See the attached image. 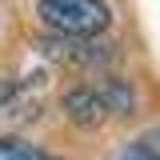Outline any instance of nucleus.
Segmentation results:
<instances>
[{
	"mask_svg": "<svg viewBox=\"0 0 160 160\" xmlns=\"http://www.w3.org/2000/svg\"><path fill=\"white\" fill-rule=\"evenodd\" d=\"M40 20L60 36L88 40L108 28L112 12L104 0H40Z\"/></svg>",
	"mask_w": 160,
	"mask_h": 160,
	"instance_id": "1",
	"label": "nucleus"
},
{
	"mask_svg": "<svg viewBox=\"0 0 160 160\" xmlns=\"http://www.w3.org/2000/svg\"><path fill=\"white\" fill-rule=\"evenodd\" d=\"M64 112H68V120H76L84 128H96L100 120L108 116V108H104V100H100L96 88H72L64 96Z\"/></svg>",
	"mask_w": 160,
	"mask_h": 160,
	"instance_id": "2",
	"label": "nucleus"
},
{
	"mask_svg": "<svg viewBox=\"0 0 160 160\" xmlns=\"http://www.w3.org/2000/svg\"><path fill=\"white\" fill-rule=\"evenodd\" d=\"M0 160H60L52 152H44L28 140H16V136H0Z\"/></svg>",
	"mask_w": 160,
	"mask_h": 160,
	"instance_id": "3",
	"label": "nucleus"
},
{
	"mask_svg": "<svg viewBox=\"0 0 160 160\" xmlns=\"http://www.w3.org/2000/svg\"><path fill=\"white\" fill-rule=\"evenodd\" d=\"M100 100H104V108H108V112H120V116H128V112H132V92H128V84H124V80H108V84L100 88Z\"/></svg>",
	"mask_w": 160,
	"mask_h": 160,
	"instance_id": "4",
	"label": "nucleus"
},
{
	"mask_svg": "<svg viewBox=\"0 0 160 160\" xmlns=\"http://www.w3.org/2000/svg\"><path fill=\"white\" fill-rule=\"evenodd\" d=\"M124 160H160V152L152 148V144L136 140V144H128V148H124Z\"/></svg>",
	"mask_w": 160,
	"mask_h": 160,
	"instance_id": "5",
	"label": "nucleus"
}]
</instances>
